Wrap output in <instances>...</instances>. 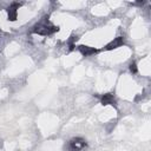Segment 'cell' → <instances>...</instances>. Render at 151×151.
I'll use <instances>...</instances> for the list:
<instances>
[{
  "label": "cell",
  "mask_w": 151,
  "mask_h": 151,
  "mask_svg": "<svg viewBox=\"0 0 151 151\" xmlns=\"http://www.w3.org/2000/svg\"><path fill=\"white\" fill-rule=\"evenodd\" d=\"M58 29H59L58 27L48 24V21L39 22L33 27V32L37 34H40V35H50V34H53L54 32H57Z\"/></svg>",
  "instance_id": "6da1fadb"
},
{
  "label": "cell",
  "mask_w": 151,
  "mask_h": 151,
  "mask_svg": "<svg viewBox=\"0 0 151 151\" xmlns=\"http://www.w3.org/2000/svg\"><path fill=\"white\" fill-rule=\"evenodd\" d=\"M78 50H79L80 53H81L83 55H85V57L93 55V54H96V53L98 52L97 48H94V47H90V46H85V45H80V46L78 47Z\"/></svg>",
  "instance_id": "5b68a950"
},
{
  "label": "cell",
  "mask_w": 151,
  "mask_h": 151,
  "mask_svg": "<svg viewBox=\"0 0 151 151\" xmlns=\"http://www.w3.org/2000/svg\"><path fill=\"white\" fill-rule=\"evenodd\" d=\"M86 146V142L83 138H73L70 142V150L71 151H83Z\"/></svg>",
  "instance_id": "7a4b0ae2"
},
{
  "label": "cell",
  "mask_w": 151,
  "mask_h": 151,
  "mask_svg": "<svg viewBox=\"0 0 151 151\" xmlns=\"http://www.w3.org/2000/svg\"><path fill=\"white\" fill-rule=\"evenodd\" d=\"M123 44H124V39H123V37H117V38H114L112 41H110V42L105 46V48H106L107 51H110V50H114V48H117V47H120Z\"/></svg>",
  "instance_id": "277c9868"
},
{
  "label": "cell",
  "mask_w": 151,
  "mask_h": 151,
  "mask_svg": "<svg viewBox=\"0 0 151 151\" xmlns=\"http://www.w3.org/2000/svg\"><path fill=\"white\" fill-rule=\"evenodd\" d=\"M18 8H19V4L18 2H13L8 8H7V14H8V20L14 21L18 17Z\"/></svg>",
  "instance_id": "3957f363"
},
{
  "label": "cell",
  "mask_w": 151,
  "mask_h": 151,
  "mask_svg": "<svg viewBox=\"0 0 151 151\" xmlns=\"http://www.w3.org/2000/svg\"><path fill=\"white\" fill-rule=\"evenodd\" d=\"M130 71H131L132 73H137V65H136L134 63H132V64L130 65Z\"/></svg>",
  "instance_id": "52a82bcc"
},
{
  "label": "cell",
  "mask_w": 151,
  "mask_h": 151,
  "mask_svg": "<svg viewBox=\"0 0 151 151\" xmlns=\"http://www.w3.org/2000/svg\"><path fill=\"white\" fill-rule=\"evenodd\" d=\"M100 101L103 105H114L116 104V99L112 93H106V94L101 96Z\"/></svg>",
  "instance_id": "8992f818"
}]
</instances>
